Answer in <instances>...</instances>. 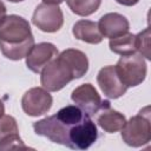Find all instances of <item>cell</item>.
Wrapping results in <instances>:
<instances>
[{"mask_svg":"<svg viewBox=\"0 0 151 151\" xmlns=\"http://www.w3.org/2000/svg\"><path fill=\"white\" fill-rule=\"evenodd\" d=\"M53 98L44 87H32L21 98V107L27 116L38 117L47 113L52 107Z\"/></svg>","mask_w":151,"mask_h":151,"instance_id":"7","label":"cell"},{"mask_svg":"<svg viewBox=\"0 0 151 151\" xmlns=\"http://www.w3.org/2000/svg\"><path fill=\"white\" fill-rule=\"evenodd\" d=\"M70 9L80 17H87L98 11L101 0H66Z\"/></svg>","mask_w":151,"mask_h":151,"instance_id":"16","label":"cell"},{"mask_svg":"<svg viewBox=\"0 0 151 151\" xmlns=\"http://www.w3.org/2000/svg\"><path fill=\"white\" fill-rule=\"evenodd\" d=\"M71 99L78 107H80L90 117L94 116L103 105L99 93L90 83L76 87L71 93Z\"/></svg>","mask_w":151,"mask_h":151,"instance_id":"8","label":"cell"},{"mask_svg":"<svg viewBox=\"0 0 151 151\" xmlns=\"http://www.w3.org/2000/svg\"><path fill=\"white\" fill-rule=\"evenodd\" d=\"M97 83L103 93L110 99H117L125 94L127 87L120 81L116 67L112 65L100 68L97 76Z\"/></svg>","mask_w":151,"mask_h":151,"instance_id":"9","label":"cell"},{"mask_svg":"<svg viewBox=\"0 0 151 151\" xmlns=\"http://www.w3.org/2000/svg\"><path fill=\"white\" fill-rule=\"evenodd\" d=\"M5 113V106H4V103L0 100V117Z\"/></svg>","mask_w":151,"mask_h":151,"instance_id":"21","label":"cell"},{"mask_svg":"<svg viewBox=\"0 0 151 151\" xmlns=\"http://www.w3.org/2000/svg\"><path fill=\"white\" fill-rule=\"evenodd\" d=\"M72 33L76 39L81 40L87 44H100L103 41V35L98 28V24L91 20H79L73 25Z\"/></svg>","mask_w":151,"mask_h":151,"instance_id":"14","label":"cell"},{"mask_svg":"<svg viewBox=\"0 0 151 151\" xmlns=\"http://www.w3.org/2000/svg\"><path fill=\"white\" fill-rule=\"evenodd\" d=\"M114 67L120 81L126 87H134L140 85L145 80L147 72L144 58L136 53L122 55Z\"/></svg>","mask_w":151,"mask_h":151,"instance_id":"5","label":"cell"},{"mask_svg":"<svg viewBox=\"0 0 151 151\" xmlns=\"http://www.w3.org/2000/svg\"><path fill=\"white\" fill-rule=\"evenodd\" d=\"M28 149L19 136V127L14 117L2 114L0 117V150Z\"/></svg>","mask_w":151,"mask_h":151,"instance_id":"11","label":"cell"},{"mask_svg":"<svg viewBox=\"0 0 151 151\" xmlns=\"http://www.w3.org/2000/svg\"><path fill=\"white\" fill-rule=\"evenodd\" d=\"M34 45L29 22L17 14L6 15L0 21V51L9 60L26 58Z\"/></svg>","mask_w":151,"mask_h":151,"instance_id":"3","label":"cell"},{"mask_svg":"<svg viewBox=\"0 0 151 151\" xmlns=\"http://www.w3.org/2000/svg\"><path fill=\"white\" fill-rule=\"evenodd\" d=\"M96 114L97 124L107 133H114L120 131L126 122L125 116L119 111L111 109L109 101H103L101 107Z\"/></svg>","mask_w":151,"mask_h":151,"instance_id":"13","label":"cell"},{"mask_svg":"<svg viewBox=\"0 0 151 151\" xmlns=\"http://www.w3.org/2000/svg\"><path fill=\"white\" fill-rule=\"evenodd\" d=\"M58 55V48L51 42H39L33 45L26 55V66L34 73H40L42 68Z\"/></svg>","mask_w":151,"mask_h":151,"instance_id":"10","label":"cell"},{"mask_svg":"<svg viewBox=\"0 0 151 151\" xmlns=\"http://www.w3.org/2000/svg\"><path fill=\"white\" fill-rule=\"evenodd\" d=\"M32 22L42 32L54 33L61 28L64 14L58 5L42 2L35 7L32 15Z\"/></svg>","mask_w":151,"mask_h":151,"instance_id":"6","label":"cell"},{"mask_svg":"<svg viewBox=\"0 0 151 151\" xmlns=\"http://www.w3.org/2000/svg\"><path fill=\"white\" fill-rule=\"evenodd\" d=\"M9 2H21V1H24V0H8Z\"/></svg>","mask_w":151,"mask_h":151,"instance_id":"22","label":"cell"},{"mask_svg":"<svg viewBox=\"0 0 151 151\" xmlns=\"http://www.w3.org/2000/svg\"><path fill=\"white\" fill-rule=\"evenodd\" d=\"M136 51L139 52L142 57H145L147 60L151 59L150 55V28L146 27L144 31L139 32L136 35Z\"/></svg>","mask_w":151,"mask_h":151,"instance_id":"17","label":"cell"},{"mask_svg":"<svg viewBox=\"0 0 151 151\" xmlns=\"http://www.w3.org/2000/svg\"><path fill=\"white\" fill-rule=\"evenodd\" d=\"M33 129L52 143L73 150H86L98 138L94 122L77 105H67L55 114L33 123Z\"/></svg>","mask_w":151,"mask_h":151,"instance_id":"1","label":"cell"},{"mask_svg":"<svg viewBox=\"0 0 151 151\" xmlns=\"http://www.w3.org/2000/svg\"><path fill=\"white\" fill-rule=\"evenodd\" d=\"M87 71V55L79 50L67 48L42 68L40 83L48 92H57L64 88L73 79L85 76Z\"/></svg>","mask_w":151,"mask_h":151,"instance_id":"2","label":"cell"},{"mask_svg":"<svg viewBox=\"0 0 151 151\" xmlns=\"http://www.w3.org/2000/svg\"><path fill=\"white\" fill-rule=\"evenodd\" d=\"M116 1L123 6H134L136 4L139 2V0H116Z\"/></svg>","mask_w":151,"mask_h":151,"instance_id":"18","label":"cell"},{"mask_svg":"<svg viewBox=\"0 0 151 151\" xmlns=\"http://www.w3.org/2000/svg\"><path fill=\"white\" fill-rule=\"evenodd\" d=\"M6 6H5V4L0 0V21H1V19L4 18V17H6Z\"/></svg>","mask_w":151,"mask_h":151,"instance_id":"19","label":"cell"},{"mask_svg":"<svg viewBox=\"0 0 151 151\" xmlns=\"http://www.w3.org/2000/svg\"><path fill=\"white\" fill-rule=\"evenodd\" d=\"M98 28L103 37L111 39L129 32L130 22L123 14L106 13L99 19Z\"/></svg>","mask_w":151,"mask_h":151,"instance_id":"12","label":"cell"},{"mask_svg":"<svg viewBox=\"0 0 151 151\" xmlns=\"http://www.w3.org/2000/svg\"><path fill=\"white\" fill-rule=\"evenodd\" d=\"M122 131V139L132 147H140L151 140L150 106L142 109L138 114L125 122Z\"/></svg>","mask_w":151,"mask_h":151,"instance_id":"4","label":"cell"},{"mask_svg":"<svg viewBox=\"0 0 151 151\" xmlns=\"http://www.w3.org/2000/svg\"><path fill=\"white\" fill-rule=\"evenodd\" d=\"M110 50L119 55H129L136 53V35L126 32L119 37L111 38L109 41Z\"/></svg>","mask_w":151,"mask_h":151,"instance_id":"15","label":"cell"},{"mask_svg":"<svg viewBox=\"0 0 151 151\" xmlns=\"http://www.w3.org/2000/svg\"><path fill=\"white\" fill-rule=\"evenodd\" d=\"M64 0H42V2L45 4H51V5H59L61 4Z\"/></svg>","mask_w":151,"mask_h":151,"instance_id":"20","label":"cell"}]
</instances>
